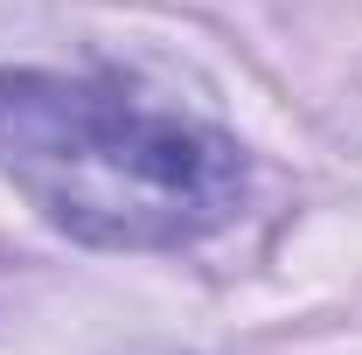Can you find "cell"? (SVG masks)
Segmentation results:
<instances>
[{"label": "cell", "instance_id": "cell-1", "mask_svg": "<svg viewBox=\"0 0 362 355\" xmlns=\"http://www.w3.org/2000/svg\"><path fill=\"white\" fill-rule=\"evenodd\" d=\"M0 175L63 237L181 251L244 209V146L112 70H0Z\"/></svg>", "mask_w": 362, "mask_h": 355}]
</instances>
